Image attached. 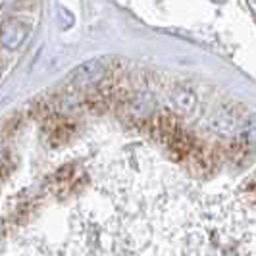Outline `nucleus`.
Listing matches in <instances>:
<instances>
[{
  "mask_svg": "<svg viewBox=\"0 0 256 256\" xmlns=\"http://www.w3.org/2000/svg\"><path fill=\"white\" fill-rule=\"evenodd\" d=\"M29 33H31V29L27 24L20 22V20H8L0 27V44L6 50H18L27 40Z\"/></svg>",
  "mask_w": 256,
  "mask_h": 256,
  "instance_id": "nucleus-1",
  "label": "nucleus"
},
{
  "mask_svg": "<svg viewBox=\"0 0 256 256\" xmlns=\"http://www.w3.org/2000/svg\"><path fill=\"white\" fill-rule=\"evenodd\" d=\"M44 133L48 135V142H50L52 146H58V144H64V142L72 137L74 126H72L70 122H66V120L54 118V120H50V122L46 124Z\"/></svg>",
  "mask_w": 256,
  "mask_h": 256,
  "instance_id": "nucleus-2",
  "label": "nucleus"
},
{
  "mask_svg": "<svg viewBox=\"0 0 256 256\" xmlns=\"http://www.w3.org/2000/svg\"><path fill=\"white\" fill-rule=\"evenodd\" d=\"M102 64L98 60H89L85 64H81L74 72V79L79 85H87V83H94L98 77L102 76Z\"/></svg>",
  "mask_w": 256,
  "mask_h": 256,
  "instance_id": "nucleus-3",
  "label": "nucleus"
},
{
  "mask_svg": "<svg viewBox=\"0 0 256 256\" xmlns=\"http://www.w3.org/2000/svg\"><path fill=\"white\" fill-rule=\"evenodd\" d=\"M244 139H246V142L248 144H252V146H256V124H250L248 128L244 129Z\"/></svg>",
  "mask_w": 256,
  "mask_h": 256,
  "instance_id": "nucleus-4",
  "label": "nucleus"
},
{
  "mask_svg": "<svg viewBox=\"0 0 256 256\" xmlns=\"http://www.w3.org/2000/svg\"><path fill=\"white\" fill-rule=\"evenodd\" d=\"M10 2H14V0H0V4H10Z\"/></svg>",
  "mask_w": 256,
  "mask_h": 256,
  "instance_id": "nucleus-5",
  "label": "nucleus"
},
{
  "mask_svg": "<svg viewBox=\"0 0 256 256\" xmlns=\"http://www.w3.org/2000/svg\"><path fill=\"white\" fill-rule=\"evenodd\" d=\"M2 156H4V152H2V146H0V160H2Z\"/></svg>",
  "mask_w": 256,
  "mask_h": 256,
  "instance_id": "nucleus-6",
  "label": "nucleus"
}]
</instances>
